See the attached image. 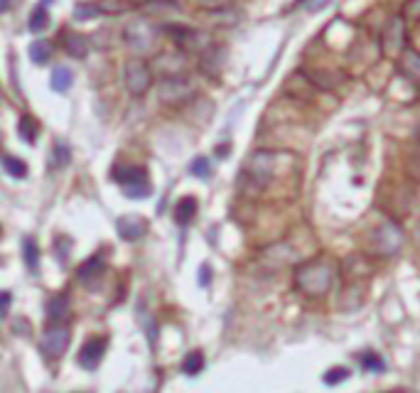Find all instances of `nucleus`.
<instances>
[{"instance_id": "obj_40", "label": "nucleus", "mask_w": 420, "mask_h": 393, "mask_svg": "<svg viewBox=\"0 0 420 393\" xmlns=\"http://www.w3.org/2000/svg\"><path fill=\"white\" fill-rule=\"evenodd\" d=\"M131 3H145V0H131Z\"/></svg>"}, {"instance_id": "obj_32", "label": "nucleus", "mask_w": 420, "mask_h": 393, "mask_svg": "<svg viewBox=\"0 0 420 393\" xmlns=\"http://www.w3.org/2000/svg\"><path fill=\"white\" fill-rule=\"evenodd\" d=\"M150 182H140V185H131V187H123V195L128 199H145L150 197Z\"/></svg>"}, {"instance_id": "obj_25", "label": "nucleus", "mask_w": 420, "mask_h": 393, "mask_svg": "<svg viewBox=\"0 0 420 393\" xmlns=\"http://www.w3.org/2000/svg\"><path fill=\"white\" fill-rule=\"evenodd\" d=\"M209 18H212L214 25H236L241 13H236L234 8H219V10H209Z\"/></svg>"}, {"instance_id": "obj_39", "label": "nucleus", "mask_w": 420, "mask_h": 393, "mask_svg": "<svg viewBox=\"0 0 420 393\" xmlns=\"http://www.w3.org/2000/svg\"><path fill=\"white\" fill-rule=\"evenodd\" d=\"M418 241H420V221H418Z\"/></svg>"}, {"instance_id": "obj_34", "label": "nucleus", "mask_w": 420, "mask_h": 393, "mask_svg": "<svg viewBox=\"0 0 420 393\" xmlns=\"http://www.w3.org/2000/svg\"><path fill=\"white\" fill-rule=\"evenodd\" d=\"M69 160H72V153H69V148L64 146V143H57V146H54V165L67 167Z\"/></svg>"}, {"instance_id": "obj_37", "label": "nucleus", "mask_w": 420, "mask_h": 393, "mask_svg": "<svg viewBox=\"0 0 420 393\" xmlns=\"http://www.w3.org/2000/svg\"><path fill=\"white\" fill-rule=\"evenodd\" d=\"M209 278H212V271H209V266H202V271H199V285L207 288L209 285Z\"/></svg>"}, {"instance_id": "obj_20", "label": "nucleus", "mask_w": 420, "mask_h": 393, "mask_svg": "<svg viewBox=\"0 0 420 393\" xmlns=\"http://www.w3.org/2000/svg\"><path fill=\"white\" fill-rule=\"evenodd\" d=\"M64 49H67L72 57L84 59L89 54V39L84 37V34H67V39H64Z\"/></svg>"}, {"instance_id": "obj_3", "label": "nucleus", "mask_w": 420, "mask_h": 393, "mask_svg": "<svg viewBox=\"0 0 420 393\" xmlns=\"http://www.w3.org/2000/svg\"><path fill=\"white\" fill-rule=\"evenodd\" d=\"M273 172H276V153L271 150H256L248 157L246 167H243V177L256 190H263V187L271 185Z\"/></svg>"}, {"instance_id": "obj_30", "label": "nucleus", "mask_w": 420, "mask_h": 393, "mask_svg": "<svg viewBox=\"0 0 420 393\" xmlns=\"http://www.w3.org/2000/svg\"><path fill=\"white\" fill-rule=\"evenodd\" d=\"M362 369L378 374V371L386 369V361H383L381 356L376 354V352H364V354H362Z\"/></svg>"}, {"instance_id": "obj_2", "label": "nucleus", "mask_w": 420, "mask_h": 393, "mask_svg": "<svg viewBox=\"0 0 420 393\" xmlns=\"http://www.w3.org/2000/svg\"><path fill=\"white\" fill-rule=\"evenodd\" d=\"M158 37H160V30L155 27V25L145 22V20L131 22L126 30H123V39H126V44L140 59L158 52Z\"/></svg>"}, {"instance_id": "obj_6", "label": "nucleus", "mask_w": 420, "mask_h": 393, "mask_svg": "<svg viewBox=\"0 0 420 393\" xmlns=\"http://www.w3.org/2000/svg\"><path fill=\"white\" fill-rule=\"evenodd\" d=\"M123 84L133 96H143L150 86H153V69L145 59L131 57L123 64Z\"/></svg>"}, {"instance_id": "obj_38", "label": "nucleus", "mask_w": 420, "mask_h": 393, "mask_svg": "<svg viewBox=\"0 0 420 393\" xmlns=\"http://www.w3.org/2000/svg\"><path fill=\"white\" fill-rule=\"evenodd\" d=\"M8 3H10V0H0V10H5V8H8Z\"/></svg>"}, {"instance_id": "obj_1", "label": "nucleus", "mask_w": 420, "mask_h": 393, "mask_svg": "<svg viewBox=\"0 0 420 393\" xmlns=\"http://www.w3.org/2000/svg\"><path fill=\"white\" fill-rule=\"evenodd\" d=\"M334 285V266L329 258L317 256L295 268V288L310 300H322Z\"/></svg>"}, {"instance_id": "obj_41", "label": "nucleus", "mask_w": 420, "mask_h": 393, "mask_svg": "<svg viewBox=\"0 0 420 393\" xmlns=\"http://www.w3.org/2000/svg\"><path fill=\"white\" fill-rule=\"evenodd\" d=\"M388 393H403V391H388Z\"/></svg>"}, {"instance_id": "obj_24", "label": "nucleus", "mask_w": 420, "mask_h": 393, "mask_svg": "<svg viewBox=\"0 0 420 393\" xmlns=\"http://www.w3.org/2000/svg\"><path fill=\"white\" fill-rule=\"evenodd\" d=\"M30 59L34 64H47L52 59V44L47 39H37V42L30 44Z\"/></svg>"}, {"instance_id": "obj_22", "label": "nucleus", "mask_w": 420, "mask_h": 393, "mask_svg": "<svg viewBox=\"0 0 420 393\" xmlns=\"http://www.w3.org/2000/svg\"><path fill=\"white\" fill-rule=\"evenodd\" d=\"M37 133H39V123L34 121L32 116H23L18 121V136L23 138L25 143H30V146H32V143L37 141Z\"/></svg>"}, {"instance_id": "obj_11", "label": "nucleus", "mask_w": 420, "mask_h": 393, "mask_svg": "<svg viewBox=\"0 0 420 393\" xmlns=\"http://www.w3.org/2000/svg\"><path fill=\"white\" fill-rule=\"evenodd\" d=\"M116 231L123 241H138L148 231V221L143 217H136V214H126L116 221Z\"/></svg>"}, {"instance_id": "obj_29", "label": "nucleus", "mask_w": 420, "mask_h": 393, "mask_svg": "<svg viewBox=\"0 0 420 393\" xmlns=\"http://www.w3.org/2000/svg\"><path fill=\"white\" fill-rule=\"evenodd\" d=\"M74 20H94L96 15H101V8H98V3H77L74 5Z\"/></svg>"}, {"instance_id": "obj_5", "label": "nucleus", "mask_w": 420, "mask_h": 393, "mask_svg": "<svg viewBox=\"0 0 420 393\" xmlns=\"http://www.w3.org/2000/svg\"><path fill=\"white\" fill-rule=\"evenodd\" d=\"M194 94H197V89H194V82L187 77V74L163 79L160 86H158L160 101L167 103V106H182V103H187Z\"/></svg>"}, {"instance_id": "obj_15", "label": "nucleus", "mask_w": 420, "mask_h": 393, "mask_svg": "<svg viewBox=\"0 0 420 393\" xmlns=\"http://www.w3.org/2000/svg\"><path fill=\"white\" fill-rule=\"evenodd\" d=\"M113 180L121 187H131V185H140V182H148V172L136 165H123L113 170Z\"/></svg>"}, {"instance_id": "obj_4", "label": "nucleus", "mask_w": 420, "mask_h": 393, "mask_svg": "<svg viewBox=\"0 0 420 393\" xmlns=\"http://www.w3.org/2000/svg\"><path fill=\"white\" fill-rule=\"evenodd\" d=\"M369 243H371V251L376 253V256H383V258L396 256V253L401 251V246H403L401 226H398L396 221L378 224V226L374 228L371 241H369Z\"/></svg>"}, {"instance_id": "obj_9", "label": "nucleus", "mask_w": 420, "mask_h": 393, "mask_svg": "<svg viewBox=\"0 0 420 393\" xmlns=\"http://www.w3.org/2000/svg\"><path fill=\"white\" fill-rule=\"evenodd\" d=\"M103 352H106V340L103 337H94V340H89L87 344L79 349V366L87 371H94L98 366V361L103 359Z\"/></svg>"}, {"instance_id": "obj_16", "label": "nucleus", "mask_w": 420, "mask_h": 393, "mask_svg": "<svg viewBox=\"0 0 420 393\" xmlns=\"http://www.w3.org/2000/svg\"><path fill=\"white\" fill-rule=\"evenodd\" d=\"M398 64H401V72L406 74L413 82H420V52L413 47H406L398 57Z\"/></svg>"}, {"instance_id": "obj_12", "label": "nucleus", "mask_w": 420, "mask_h": 393, "mask_svg": "<svg viewBox=\"0 0 420 393\" xmlns=\"http://www.w3.org/2000/svg\"><path fill=\"white\" fill-rule=\"evenodd\" d=\"M403 39H406V30H403V20L401 18H391L388 25L383 27V49L388 54H401L403 49Z\"/></svg>"}, {"instance_id": "obj_19", "label": "nucleus", "mask_w": 420, "mask_h": 393, "mask_svg": "<svg viewBox=\"0 0 420 393\" xmlns=\"http://www.w3.org/2000/svg\"><path fill=\"white\" fill-rule=\"evenodd\" d=\"M103 258H98V256H91L89 261H84L82 266H79V271H77V278L82 283H94L98 276L103 273Z\"/></svg>"}, {"instance_id": "obj_33", "label": "nucleus", "mask_w": 420, "mask_h": 393, "mask_svg": "<svg viewBox=\"0 0 420 393\" xmlns=\"http://www.w3.org/2000/svg\"><path fill=\"white\" fill-rule=\"evenodd\" d=\"M344 379H349V369H344V366L329 369L327 374H324V384L327 386H337V384H342Z\"/></svg>"}, {"instance_id": "obj_23", "label": "nucleus", "mask_w": 420, "mask_h": 393, "mask_svg": "<svg viewBox=\"0 0 420 393\" xmlns=\"http://www.w3.org/2000/svg\"><path fill=\"white\" fill-rule=\"evenodd\" d=\"M23 256H25V266H27L30 273H37L39 266V246L34 243L32 236H27L23 241Z\"/></svg>"}, {"instance_id": "obj_17", "label": "nucleus", "mask_w": 420, "mask_h": 393, "mask_svg": "<svg viewBox=\"0 0 420 393\" xmlns=\"http://www.w3.org/2000/svg\"><path fill=\"white\" fill-rule=\"evenodd\" d=\"M67 317H69V297L67 295L52 297L47 305V320L52 322V325H64Z\"/></svg>"}, {"instance_id": "obj_36", "label": "nucleus", "mask_w": 420, "mask_h": 393, "mask_svg": "<svg viewBox=\"0 0 420 393\" xmlns=\"http://www.w3.org/2000/svg\"><path fill=\"white\" fill-rule=\"evenodd\" d=\"M329 3H332V0H307V3H305V8H307L310 13H317V10L327 8Z\"/></svg>"}, {"instance_id": "obj_14", "label": "nucleus", "mask_w": 420, "mask_h": 393, "mask_svg": "<svg viewBox=\"0 0 420 393\" xmlns=\"http://www.w3.org/2000/svg\"><path fill=\"white\" fill-rule=\"evenodd\" d=\"M305 77H307V82L314 89H322V91H334L339 86V82H342V74L329 72V69H314V72H307Z\"/></svg>"}, {"instance_id": "obj_27", "label": "nucleus", "mask_w": 420, "mask_h": 393, "mask_svg": "<svg viewBox=\"0 0 420 393\" xmlns=\"http://www.w3.org/2000/svg\"><path fill=\"white\" fill-rule=\"evenodd\" d=\"M0 162H3L5 172L13 177H27V165H25V160H20V157L15 155H3L0 157Z\"/></svg>"}, {"instance_id": "obj_35", "label": "nucleus", "mask_w": 420, "mask_h": 393, "mask_svg": "<svg viewBox=\"0 0 420 393\" xmlns=\"http://www.w3.org/2000/svg\"><path fill=\"white\" fill-rule=\"evenodd\" d=\"M10 305H13V295H10V292H0V320L8 317Z\"/></svg>"}, {"instance_id": "obj_8", "label": "nucleus", "mask_w": 420, "mask_h": 393, "mask_svg": "<svg viewBox=\"0 0 420 393\" xmlns=\"http://www.w3.org/2000/svg\"><path fill=\"white\" fill-rule=\"evenodd\" d=\"M69 340H72V332L67 325H52L39 340V352H42L47 359H59V356L67 352Z\"/></svg>"}, {"instance_id": "obj_13", "label": "nucleus", "mask_w": 420, "mask_h": 393, "mask_svg": "<svg viewBox=\"0 0 420 393\" xmlns=\"http://www.w3.org/2000/svg\"><path fill=\"white\" fill-rule=\"evenodd\" d=\"M184 69H187V62H184V54H160V57H155V72L160 74L163 79H170V77H179V74H184Z\"/></svg>"}, {"instance_id": "obj_18", "label": "nucleus", "mask_w": 420, "mask_h": 393, "mask_svg": "<svg viewBox=\"0 0 420 393\" xmlns=\"http://www.w3.org/2000/svg\"><path fill=\"white\" fill-rule=\"evenodd\" d=\"M197 207L199 204L194 197H182L177 202V207H174V221H177L179 226H187V224L197 217Z\"/></svg>"}, {"instance_id": "obj_26", "label": "nucleus", "mask_w": 420, "mask_h": 393, "mask_svg": "<svg viewBox=\"0 0 420 393\" xmlns=\"http://www.w3.org/2000/svg\"><path fill=\"white\" fill-rule=\"evenodd\" d=\"M202 369H204V354H202V352H197V349L189 352V354L184 356V361H182V371L187 376H197Z\"/></svg>"}, {"instance_id": "obj_31", "label": "nucleus", "mask_w": 420, "mask_h": 393, "mask_svg": "<svg viewBox=\"0 0 420 393\" xmlns=\"http://www.w3.org/2000/svg\"><path fill=\"white\" fill-rule=\"evenodd\" d=\"M189 172H192L194 177H199V180H207V177L212 175V165H209L207 157H194L192 165H189Z\"/></svg>"}, {"instance_id": "obj_7", "label": "nucleus", "mask_w": 420, "mask_h": 393, "mask_svg": "<svg viewBox=\"0 0 420 393\" xmlns=\"http://www.w3.org/2000/svg\"><path fill=\"white\" fill-rule=\"evenodd\" d=\"M163 30L172 37V42L177 44L179 52H199L202 54L207 47H212L209 34L202 32V30L184 27V25H167V27H163Z\"/></svg>"}, {"instance_id": "obj_10", "label": "nucleus", "mask_w": 420, "mask_h": 393, "mask_svg": "<svg viewBox=\"0 0 420 393\" xmlns=\"http://www.w3.org/2000/svg\"><path fill=\"white\" fill-rule=\"evenodd\" d=\"M224 64H227V47H222V44H212L199 54V69L207 77H217Z\"/></svg>"}, {"instance_id": "obj_28", "label": "nucleus", "mask_w": 420, "mask_h": 393, "mask_svg": "<svg viewBox=\"0 0 420 393\" xmlns=\"http://www.w3.org/2000/svg\"><path fill=\"white\" fill-rule=\"evenodd\" d=\"M47 25H49L47 5H39V8H34L32 15H30V30H32V32H42Z\"/></svg>"}, {"instance_id": "obj_21", "label": "nucleus", "mask_w": 420, "mask_h": 393, "mask_svg": "<svg viewBox=\"0 0 420 393\" xmlns=\"http://www.w3.org/2000/svg\"><path fill=\"white\" fill-rule=\"evenodd\" d=\"M72 84H74V74H72V69H69V67H57L52 72V89H54V91L67 94L69 89H72Z\"/></svg>"}]
</instances>
